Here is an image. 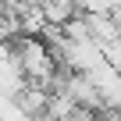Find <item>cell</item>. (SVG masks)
Instances as JSON below:
<instances>
[{"label": "cell", "instance_id": "cell-1", "mask_svg": "<svg viewBox=\"0 0 121 121\" xmlns=\"http://www.w3.org/2000/svg\"><path fill=\"white\" fill-rule=\"evenodd\" d=\"M11 50H14L18 68H22V75H25L29 82H43V86H50V82H53V75L60 71V60H57L53 46H50V43H43L39 36L18 32V36L11 39Z\"/></svg>", "mask_w": 121, "mask_h": 121}, {"label": "cell", "instance_id": "cell-2", "mask_svg": "<svg viewBox=\"0 0 121 121\" xmlns=\"http://www.w3.org/2000/svg\"><path fill=\"white\" fill-rule=\"evenodd\" d=\"M68 121H103V117H100V110H86V107H78Z\"/></svg>", "mask_w": 121, "mask_h": 121}]
</instances>
